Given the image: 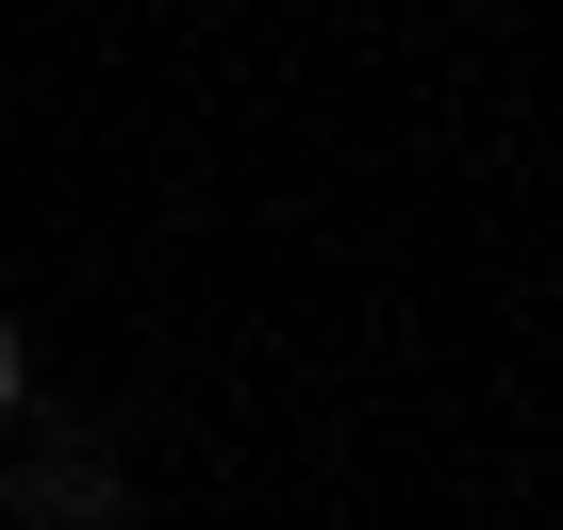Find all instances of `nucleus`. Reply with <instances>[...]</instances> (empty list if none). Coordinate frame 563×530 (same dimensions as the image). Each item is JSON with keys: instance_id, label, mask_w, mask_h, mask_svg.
I'll list each match as a JSON object with an SVG mask.
<instances>
[{"instance_id": "7ed1b4c3", "label": "nucleus", "mask_w": 563, "mask_h": 530, "mask_svg": "<svg viewBox=\"0 0 563 530\" xmlns=\"http://www.w3.org/2000/svg\"><path fill=\"white\" fill-rule=\"evenodd\" d=\"M0 530H34V514H18V497H0Z\"/></svg>"}, {"instance_id": "f257e3e1", "label": "nucleus", "mask_w": 563, "mask_h": 530, "mask_svg": "<svg viewBox=\"0 0 563 530\" xmlns=\"http://www.w3.org/2000/svg\"><path fill=\"white\" fill-rule=\"evenodd\" d=\"M18 514H67V530H117V464H100V448H51V464L18 481Z\"/></svg>"}, {"instance_id": "f03ea898", "label": "nucleus", "mask_w": 563, "mask_h": 530, "mask_svg": "<svg viewBox=\"0 0 563 530\" xmlns=\"http://www.w3.org/2000/svg\"><path fill=\"white\" fill-rule=\"evenodd\" d=\"M34 398V349H18V316H0V415H18Z\"/></svg>"}]
</instances>
